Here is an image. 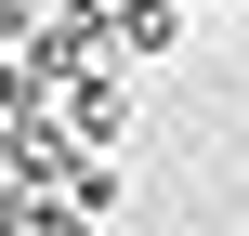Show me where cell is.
<instances>
[{
  "mask_svg": "<svg viewBox=\"0 0 249 236\" xmlns=\"http://www.w3.org/2000/svg\"><path fill=\"white\" fill-rule=\"evenodd\" d=\"M118 118H131V105H118V79H92V66H79V79H66V131H79V145H118Z\"/></svg>",
  "mask_w": 249,
  "mask_h": 236,
  "instance_id": "1",
  "label": "cell"
}]
</instances>
